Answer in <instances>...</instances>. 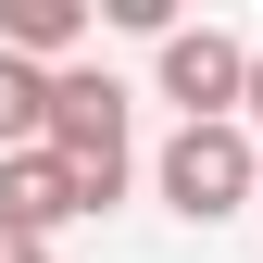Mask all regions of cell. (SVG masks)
Returning a JSON list of instances; mask_svg holds the SVG:
<instances>
[{
    "label": "cell",
    "mask_w": 263,
    "mask_h": 263,
    "mask_svg": "<svg viewBox=\"0 0 263 263\" xmlns=\"http://www.w3.org/2000/svg\"><path fill=\"white\" fill-rule=\"evenodd\" d=\"M0 263H50V238H25V226H0Z\"/></svg>",
    "instance_id": "obj_7"
},
{
    "label": "cell",
    "mask_w": 263,
    "mask_h": 263,
    "mask_svg": "<svg viewBox=\"0 0 263 263\" xmlns=\"http://www.w3.org/2000/svg\"><path fill=\"white\" fill-rule=\"evenodd\" d=\"M0 226H25V238L76 226V176H63L50 151H0Z\"/></svg>",
    "instance_id": "obj_4"
},
{
    "label": "cell",
    "mask_w": 263,
    "mask_h": 263,
    "mask_svg": "<svg viewBox=\"0 0 263 263\" xmlns=\"http://www.w3.org/2000/svg\"><path fill=\"white\" fill-rule=\"evenodd\" d=\"M0 151H50V76L0 50Z\"/></svg>",
    "instance_id": "obj_6"
},
{
    "label": "cell",
    "mask_w": 263,
    "mask_h": 263,
    "mask_svg": "<svg viewBox=\"0 0 263 263\" xmlns=\"http://www.w3.org/2000/svg\"><path fill=\"white\" fill-rule=\"evenodd\" d=\"M238 113H251V125H263V50H251V101H238Z\"/></svg>",
    "instance_id": "obj_8"
},
{
    "label": "cell",
    "mask_w": 263,
    "mask_h": 263,
    "mask_svg": "<svg viewBox=\"0 0 263 263\" xmlns=\"http://www.w3.org/2000/svg\"><path fill=\"white\" fill-rule=\"evenodd\" d=\"M50 163L76 176V213L125 201V88L113 76H88V63L50 76Z\"/></svg>",
    "instance_id": "obj_1"
},
{
    "label": "cell",
    "mask_w": 263,
    "mask_h": 263,
    "mask_svg": "<svg viewBox=\"0 0 263 263\" xmlns=\"http://www.w3.org/2000/svg\"><path fill=\"white\" fill-rule=\"evenodd\" d=\"M88 38V13L76 0H0V50L13 63H38V76H63V50Z\"/></svg>",
    "instance_id": "obj_5"
},
{
    "label": "cell",
    "mask_w": 263,
    "mask_h": 263,
    "mask_svg": "<svg viewBox=\"0 0 263 263\" xmlns=\"http://www.w3.org/2000/svg\"><path fill=\"white\" fill-rule=\"evenodd\" d=\"M163 201H176L188 226L251 213V201H263V151H251V125H176V138H163Z\"/></svg>",
    "instance_id": "obj_2"
},
{
    "label": "cell",
    "mask_w": 263,
    "mask_h": 263,
    "mask_svg": "<svg viewBox=\"0 0 263 263\" xmlns=\"http://www.w3.org/2000/svg\"><path fill=\"white\" fill-rule=\"evenodd\" d=\"M163 101H188V125H238L251 50L226 38V25H176V38H163Z\"/></svg>",
    "instance_id": "obj_3"
}]
</instances>
